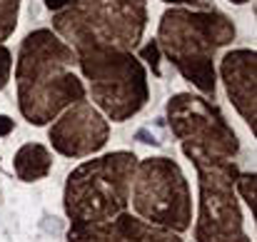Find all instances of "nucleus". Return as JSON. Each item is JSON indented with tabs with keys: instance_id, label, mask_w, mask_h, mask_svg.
I'll use <instances>...</instances> for the list:
<instances>
[{
	"instance_id": "obj_1",
	"label": "nucleus",
	"mask_w": 257,
	"mask_h": 242,
	"mask_svg": "<svg viewBox=\"0 0 257 242\" xmlns=\"http://www.w3.org/2000/svg\"><path fill=\"white\" fill-rule=\"evenodd\" d=\"M75 50L55 30L40 28L23 38L15 60L18 107L33 125L53 123L65 107L85 100V85L75 75Z\"/></svg>"
},
{
	"instance_id": "obj_2",
	"label": "nucleus",
	"mask_w": 257,
	"mask_h": 242,
	"mask_svg": "<svg viewBox=\"0 0 257 242\" xmlns=\"http://www.w3.org/2000/svg\"><path fill=\"white\" fill-rule=\"evenodd\" d=\"M235 25L217 10H190L172 5L158 25V50L202 95H215V55L235 40Z\"/></svg>"
},
{
	"instance_id": "obj_3",
	"label": "nucleus",
	"mask_w": 257,
	"mask_h": 242,
	"mask_svg": "<svg viewBox=\"0 0 257 242\" xmlns=\"http://www.w3.org/2000/svg\"><path fill=\"white\" fill-rule=\"evenodd\" d=\"M73 50L87 80L90 97L107 120L125 123L148 105V70L133 50H115L90 43Z\"/></svg>"
},
{
	"instance_id": "obj_4",
	"label": "nucleus",
	"mask_w": 257,
	"mask_h": 242,
	"mask_svg": "<svg viewBox=\"0 0 257 242\" xmlns=\"http://www.w3.org/2000/svg\"><path fill=\"white\" fill-rule=\"evenodd\" d=\"M148 28V0H73L53 13V30L70 45L135 50Z\"/></svg>"
},
{
	"instance_id": "obj_5",
	"label": "nucleus",
	"mask_w": 257,
	"mask_h": 242,
	"mask_svg": "<svg viewBox=\"0 0 257 242\" xmlns=\"http://www.w3.org/2000/svg\"><path fill=\"white\" fill-rule=\"evenodd\" d=\"M138 155L115 150L78 165L65 182V215L70 222H102L127 210Z\"/></svg>"
},
{
	"instance_id": "obj_6",
	"label": "nucleus",
	"mask_w": 257,
	"mask_h": 242,
	"mask_svg": "<svg viewBox=\"0 0 257 242\" xmlns=\"http://www.w3.org/2000/svg\"><path fill=\"white\" fill-rule=\"evenodd\" d=\"M187 160L195 165L200 185L195 242H252L242 227V210L235 192L237 162L212 155H187Z\"/></svg>"
},
{
	"instance_id": "obj_7",
	"label": "nucleus",
	"mask_w": 257,
	"mask_h": 242,
	"mask_svg": "<svg viewBox=\"0 0 257 242\" xmlns=\"http://www.w3.org/2000/svg\"><path fill=\"white\" fill-rule=\"evenodd\" d=\"M130 202L138 217L172 232L192 225V195L185 172L170 158L138 160L130 185Z\"/></svg>"
},
{
	"instance_id": "obj_8",
	"label": "nucleus",
	"mask_w": 257,
	"mask_h": 242,
	"mask_svg": "<svg viewBox=\"0 0 257 242\" xmlns=\"http://www.w3.org/2000/svg\"><path fill=\"white\" fill-rule=\"evenodd\" d=\"M168 125L185 155H212L235 160L240 140L220 107L202 95L180 92L168 102Z\"/></svg>"
},
{
	"instance_id": "obj_9",
	"label": "nucleus",
	"mask_w": 257,
	"mask_h": 242,
	"mask_svg": "<svg viewBox=\"0 0 257 242\" xmlns=\"http://www.w3.org/2000/svg\"><path fill=\"white\" fill-rule=\"evenodd\" d=\"M48 138L55 153L78 160L105 148L110 138V123L95 105H90L87 100H78L55 117L48 130Z\"/></svg>"
},
{
	"instance_id": "obj_10",
	"label": "nucleus",
	"mask_w": 257,
	"mask_h": 242,
	"mask_svg": "<svg viewBox=\"0 0 257 242\" xmlns=\"http://www.w3.org/2000/svg\"><path fill=\"white\" fill-rule=\"evenodd\" d=\"M68 242H185L180 232L145 222L127 210L102 222H73Z\"/></svg>"
},
{
	"instance_id": "obj_11",
	"label": "nucleus",
	"mask_w": 257,
	"mask_h": 242,
	"mask_svg": "<svg viewBox=\"0 0 257 242\" xmlns=\"http://www.w3.org/2000/svg\"><path fill=\"white\" fill-rule=\"evenodd\" d=\"M220 75L225 82L227 97L235 105V110L242 115V120L255 133L257 120V53L240 48L230 50L220 63Z\"/></svg>"
},
{
	"instance_id": "obj_12",
	"label": "nucleus",
	"mask_w": 257,
	"mask_h": 242,
	"mask_svg": "<svg viewBox=\"0 0 257 242\" xmlns=\"http://www.w3.org/2000/svg\"><path fill=\"white\" fill-rule=\"evenodd\" d=\"M13 167H15V175L23 180V182H35V180H43L50 167H53V153L40 145V143H25L15 158H13Z\"/></svg>"
},
{
	"instance_id": "obj_13",
	"label": "nucleus",
	"mask_w": 257,
	"mask_h": 242,
	"mask_svg": "<svg viewBox=\"0 0 257 242\" xmlns=\"http://www.w3.org/2000/svg\"><path fill=\"white\" fill-rule=\"evenodd\" d=\"M20 15V0H0V43H5L15 28Z\"/></svg>"
},
{
	"instance_id": "obj_14",
	"label": "nucleus",
	"mask_w": 257,
	"mask_h": 242,
	"mask_svg": "<svg viewBox=\"0 0 257 242\" xmlns=\"http://www.w3.org/2000/svg\"><path fill=\"white\" fill-rule=\"evenodd\" d=\"M255 172H240L235 180V192L242 195V200L247 202V207L255 212Z\"/></svg>"
},
{
	"instance_id": "obj_15",
	"label": "nucleus",
	"mask_w": 257,
	"mask_h": 242,
	"mask_svg": "<svg viewBox=\"0 0 257 242\" xmlns=\"http://www.w3.org/2000/svg\"><path fill=\"white\" fill-rule=\"evenodd\" d=\"M10 73H13V53L0 43V90L8 85L10 80Z\"/></svg>"
},
{
	"instance_id": "obj_16",
	"label": "nucleus",
	"mask_w": 257,
	"mask_h": 242,
	"mask_svg": "<svg viewBox=\"0 0 257 242\" xmlns=\"http://www.w3.org/2000/svg\"><path fill=\"white\" fill-rule=\"evenodd\" d=\"M73 0H45V5H48V10H53V13H58V10H63V8H68Z\"/></svg>"
},
{
	"instance_id": "obj_17",
	"label": "nucleus",
	"mask_w": 257,
	"mask_h": 242,
	"mask_svg": "<svg viewBox=\"0 0 257 242\" xmlns=\"http://www.w3.org/2000/svg\"><path fill=\"white\" fill-rule=\"evenodd\" d=\"M10 130H13V120L5 117V115H0V135H8Z\"/></svg>"
},
{
	"instance_id": "obj_18",
	"label": "nucleus",
	"mask_w": 257,
	"mask_h": 242,
	"mask_svg": "<svg viewBox=\"0 0 257 242\" xmlns=\"http://www.w3.org/2000/svg\"><path fill=\"white\" fill-rule=\"evenodd\" d=\"M163 3H170V5H202L205 0H163Z\"/></svg>"
},
{
	"instance_id": "obj_19",
	"label": "nucleus",
	"mask_w": 257,
	"mask_h": 242,
	"mask_svg": "<svg viewBox=\"0 0 257 242\" xmlns=\"http://www.w3.org/2000/svg\"><path fill=\"white\" fill-rule=\"evenodd\" d=\"M230 3H235V5H245L247 0H230Z\"/></svg>"
}]
</instances>
